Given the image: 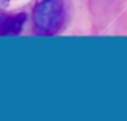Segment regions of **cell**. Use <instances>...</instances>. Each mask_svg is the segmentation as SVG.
Returning <instances> with one entry per match:
<instances>
[{
    "label": "cell",
    "mask_w": 127,
    "mask_h": 121,
    "mask_svg": "<svg viewBox=\"0 0 127 121\" xmlns=\"http://www.w3.org/2000/svg\"><path fill=\"white\" fill-rule=\"evenodd\" d=\"M34 30L38 35H53L65 21L64 0H38L32 10Z\"/></svg>",
    "instance_id": "obj_1"
},
{
    "label": "cell",
    "mask_w": 127,
    "mask_h": 121,
    "mask_svg": "<svg viewBox=\"0 0 127 121\" xmlns=\"http://www.w3.org/2000/svg\"><path fill=\"white\" fill-rule=\"evenodd\" d=\"M27 21L24 12L19 13H0V35H18Z\"/></svg>",
    "instance_id": "obj_2"
}]
</instances>
